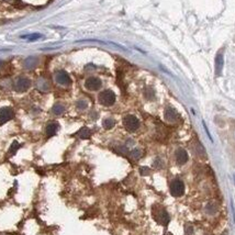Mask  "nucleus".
<instances>
[{
	"mask_svg": "<svg viewBox=\"0 0 235 235\" xmlns=\"http://www.w3.org/2000/svg\"><path fill=\"white\" fill-rule=\"evenodd\" d=\"M203 128H204V130H206V134H208V136H209V138L212 141V136H211V134H210L209 130H208V128H206V123H204V122H203Z\"/></svg>",
	"mask_w": 235,
	"mask_h": 235,
	"instance_id": "393cba45",
	"label": "nucleus"
},
{
	"mask_svg": "<svg viewBox=\"0 0 235 235\" xmlns=\"http://www.w3.org/2000/svg\"><path fill=\"white\" fill-rule=\"evenodd\" d=\"M36 87L41 91H49V83L46 80L45 78H39V80L36 81Z\"/></svg>",
	"mask_w": 235,
	"mask_h": 235,
	"instance_id": "4468645a",
	"label": "nucleus"
},
{
	"mask_svg": "<svg viewBox=\"0 0 235 235\" xmlns=\"http://www.w3.org/2000/svg\"><path fill=\"white\" fill-rule=\"evenodd\" d=\"M55 81L62 86H69L72 83V79L65 70H58L55 73Z\"/></svg>",
	"mask_w": 235,
	"mask_h": 235,
	"instance_id": "423d86ee",
	"label": "nucleus"
},
{
	"mask_svg": "<svg viewBox=\"0 0 235 235\" xmlns=\"http://www.w3.org/2000/svg\"><path fill=\"white\" fill-rule=\"evenodd\" d=\"M154 219L162 225H167L169 222V215L167 211L163 208H156L154 212Z\"/></svg>",
	"mask_w": 235,
	"mask_h": 235,
	"instance_id": "20e7f679",
	"label": "nucleus"
},
{
	"mask_svg": "<svg viewBox=\"0 0 235 235\" xmlns=\"http://www.w3.org/2000/svg\"><path fill=\"white\" fill-rule=\"evenodd\" d=\"M154 166L157 167V168H162V167H163V164H162V162H161L159 158H157V159L154 162Z\"/></svg>",
	"mask_w": 235,
	"mask_h": 235,
	"instance_id": "b1692460",
	"label": "nucleus"
},
{
	"mask_svg": "<svg viewBox=\"0 0 235 235\" xmlns=\"http://www.w3.org/2000/svg\"><path fill=\"white\" fill-rule=\"evenodd\" d=\"M99 102H100L102 106H106V107L113 106L115 102L114 92L112 91V90H109V89L103 90L100 95H99Z\"/></svg>",
	"mask_w": 235,
	"mask_h": 235,
	"instance_id": "f257e3e1",
	"label": "nucleus"
},
{
	"mask_svg": "<svg viewBox=\"0 0 235 235\" xmlns=\"http://www.w3.org/2000/svg\"><path fill=\"white\" fill-rule=\"evenodd\" d=\"M233 180H234V185H235V174H234V176H233Z\"/></svg>",
	"mask_w": 235,
	"mask_h": 235,
	"instance_id": "bb28decb",
	"label": "nucleus"
},
{
	"mask_svg": "<svg viewBox=\"0 0 235 235\" xmlns=\"http://www.w3.org/2000/svg\"><path fill=\"white\" fill-rule=\"evenodd\" d=\"M42 36L41 34L39 33H35V34H29V35H26V36H21L22 39H28L30 41H34V40H37V39H40Z\"/></svg>",
	"mask_w": 235,
	"mask_h": 235,
	"instance_id": "4be33fe9",
	"label": "nucleus"
},
{
	"mask_svg": "<svg viewBox=\"0 0 235 235\" xmlns=\"http://www.w3.org/2000/svg\"><path fill=\"white\" fill-rule=\"evenodd\" d=\"M130 155H131V157H132L133 159H138V158L142 156V151L138 148H135L130 153Z\"/></svg>",
	"mask_w": 235,
	"mask_h": 235,
	"instance_id": "aec40b11",
	"label": "nucleus"
},
{
	"mask_svg": "<svg viewBox=\"0 0 235 235\" xmlns=\"http://www.w3.org/2000/svg\"><path fill=\"white\" fill-rule=\"evenodd\" d=\"M52 112L55 115L63 114L64 112H65V106L62 104V103H55L54 106H53V108H52Z\"/></svg>",
	"mask_w": 235,
	"mask_h": 235,
	"instance_id": "2eb2a0df",
	"label": "nucleus"
},
{
	"mask_svg": "<svg viewBox=\"0 0 235 235\" xmlns=\"http://www.w3.org/2000/svg\"><path fill=\"white\" fill-rule=\"evenodd\" d=\"M175 157H176V162L179 165H184L188 162L189 159V156H188V153L186 152V149L184 148H178L175 153Z\"/></svg>",
	"mask_w": 235,
	"mask_h": 235,
	"instance_id": "1a4fd4ad",
	"label": "nucleus"
},
{
	"mask_svg": "<svg viewBox=\"0 0 235 235\" xmlns=\"http://www.w3.org/2000/svg\"><path fill=\"white\" fill-rule=\"evenodd\" d=\"M37 64H39V60H37V57H34V56H30V57H28L26 60H24L23 66H24V68L31 70V69H34L35 67L37 66Z\"/></svg>",
	"mask_w": 235,
	"mask_h": 235,
	"instance_id": "f8f14e48",
	"label": "nucleus"
},
{
	"mask_svg": "<svg viewBox=\"0 0 235 235\" xmlns=\"http://www.w3.org/2000/svg\"><path fill=\"white\" fill-rule=\"evenodd\" d=\"M15 115V112L9 107H3L0 109V124H3L10 121Z\"/></svg>",
	"mask_w": 235,
	"mask_h": 235,
	"instance_id": "6e6552de",
	"label": "nucleus"
},
{
	"mask_svg": "<svg viewBox=\"0 0 235 235\" xmlns=\"http://www.w3.org/2000/svg\"><path fill=\"white\" fill-rule=\"evenodd\" d=\"M165 119L168 122H175L178 120V113L172 108H167L165 110Z\"/></svg>",
	"mask_w": 235,
	"mask_h": 235,
	"instance_id": "ddd939ff",
	"label": "nucleus"
},
{
	"mask_svg": "<svg viewBox=\"0 0 235 235\" xmlns=\"http://www.w3.org/2000/svg\"><path fill=\"white\" fill-rule=\"evenodd\" d=\"M102 125L103 128L106 130H111L113 126L115 125V121L113 120V119H110V118H108V119H104L102 122Z\"/></svg>",
	"mask_w": 235,
	"mask_h": 235,
	"instance_id": "f3484780",
	"label": "nucleus"
},
{
	"mask_svg": "<svg viewBox=\"0 0 235 235\" xmlns=\"http://www.w3.org/2000/svg\"><path fill=\"white\" fill-rule=\"evenodd\" d=\"M31 87V80L26 77H19L15 83V90L18 92H24Z\"/></svg>",
	"mask_w": 235,
	"mask_h": 235,
	"instance_id": "39448f33",
	"label": "nucleus"
},
{
	"mask_svg": "<svg viewBox=\"0 0 235 235\" xmlns=\"http://www.w3.org/2000/svg\"><path fill=\"white\" fill-rule=\"evenodd\" d=\"M224 235H225V234H224Z\"/></svg>",
	"mask_w": 235,
	"mask_h": 235,
	"instance_id": "cd10ccee",
	"label": "nucleus"
},
{
	"mask_svg": "<svg viewBox=\"0 0 235 235\" xmlns=\"http://www.w3.org/2000/svg\"><path fill=\"white\" fill-rule=\"evenodd\" d=\"M76 107H77V109L79 110H85L88 107V102H87L86 100H83V99H81V100H78L77 103H76Z\"/></svg>",
	"mask_w": 235,
	"mask_h": 235,
	"instance_id": "6ab92c4d",
	"label": "nucleus"
},
{
	"mask_svg": "<svg viewBox=\"0 0 235 235\" xmlns=\"http://www.w3.org/2000/svg\"><path fill=\"white\" fill-rule=\"evenodd\" d=\"M77 135L79 136L80 138H90V135H91V131L88 129V128H81L79 131L77 132Z\"/></svg>",
	"mask_w": 235,
	"mask_h": 235,
	"instance_id": "dca6fc26",
	"label": "nucleus"
},
{
	"mask_svg": "<svg viewBox=\"0 0 235 235\" xmlns=\"http://www.w3.org/2000/svg\"><path fill=\"white\" fill-rule=\"evenodd\" d=\"M5 1H7V2H13V0H5Z\"/></svg>",
	"mask_w": 235,
	"mask_h": 235,
	"instance_id": "a878e982",
	"label": "nucleus"
},
{
	"mask_svg": "<svg viewBox=\"0 0 235 235\" xmlns=\"http://www.w3.org/2000/svg\"><path fill=\"white\" fill-rule=\"evenodd\" d=\"M101 86H102V81H101L100 78L98 77H89L85 81V87L88 90H91V91H96L98 89H100Z\"/></svg>",
	"mask_w": 235,
	"mask_h": 235,
	"instance_id": "0eeeda50",
	"label": "nucleus"
},
{
	"mask_svg": "<svg viewBox=\"0 0 235 235\" xmlns=\"http://www.w3.org/2000/svg\"><path fill=\"white\" fill-rule=\"evenodd\" d=\"M58 123L57 122H49L45 128V134L47 138H52L53 135L56 134V132L58 131Z\"/></svg>",
	"mask_w": 235,
	"mask_h": 235,
	"instance_id": "9b49d317",
	"label": "nucleus"
},
{
	"mask_svg": "<svg viewBox=\"0 0 235 235\" xmlns=\"http://www.w3.org/2000/svg\"><path fill=\"white\" fill-rule=\"evenodd\" d=\"M123 125L129 132H135L140 128V121L135 115L128 114L123 118Z\"/></svg>",
	"mask_w": 235,
	"mask_h": 235,
	"instance_id": "f03ea898",
	"label": "nucleus"
},
{
	"mask_svg": "<svg viewBox=\"0 0 235 235\" xmlns=\"http://www.w3.org/2000/svg\"><path fill=\"white\" fill-rule=\"evenodd\" d=\"M223 66H224V57L223 54L219 52L216 56H215V75L216 76H220L222 70H223Z\"/></svg>",
	"mask_w": 235,
	"mask_h": 235,
	"instance_id": "9d476101",
	"label": "nucleus"
},
{
	"mask_svg": "<svg viewBox=\"0 0 235 235\" xmlns=\"http://www.w3.org/2000/svg\"><path fill=\"white\" fill-rule=\"evenodd\" d=\"M170 192L174 197H181L185 193V184L180 179H175L170 185Z\"/></svg>",
	"mask_w": 235,
	"mask_h": 235,
	"instance_id": "7ed1b4c3",
	"label": "nucleus"
},
{
	"mask_svg": "<svg viewBox=\"0 0 235 235\" xmlns=\"http://www.w3.org/2000/svg\"><path fill=\"white\" fill-rule=\"evenodd\" d=\"M19 147H20V144L18 143L17 141H15L13 143L11 144V147H10V151H9V154L10 155H13L15 152H17L18 149H19Z\"/></svg>",
	"mask_w": 235,
	"mask_h": 235,
	"instance_id": "412c9836",
	"label": "nucleus"
},
{
	"mask_svg": "<svg viewBox=\"0 0 235 235\" xmlns=\"http://www.w3.org/2000/svg\"><path fill=\"white\" fill-rule=\"evenodd\" d=\"M140 172H141V175H142V176H146V175H149L151 170H149L148 167H141V168H140Z\"/></svg>",
	"mask_w": 235,
	"mask_h": 235,
	"instance_id": "5701e85b",
	"label": "nucleus"
},
{
	"mask_svg": "<svg viewBox=\"0 0 235 235\" xmlns=\"http://www.w3.org/2000/svg\"><path fill=\"white\" fill-rule=\"evenodd\" d=\"M144 96L146 98L147 100H153L155 98V91L153 90V88L148 87V88L145 89V91H144Z\"/></svg>",
	"mask_w": 235,
	"mask_h": 235,
	"instance_id": "a211bd4d",
	"label": "nucleus"
}]
</instances>
